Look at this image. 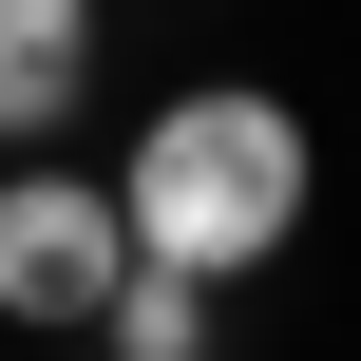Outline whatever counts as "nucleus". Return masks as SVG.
Here are the masks:
<instances>
[{"label":"nucleus","mask_w":361,"mask_h":361,"mask_svg":"<svg viewBox=\"0 0 361 361\" xmlns=\"http://www.w3.org/2000/svg\"><path fill=\"white\" fill-rule=\"evenodd\" d=\"M305 190H324V152H305V114H286L267 76L171 95V114L133 133V171H114L133 247H152V267H209V286H247L267 247H305Z\"/></svg>","instance_id":"1"},{"label":"nucleus","mask_w":361,"mask_h":361,"mask_svg":"<svg viewBox=\"0 0 361 361\" xmlns=\"http://www.w3.org/2000/svg\"><path fill=\"white\" fill-rule=\"evenodd\" d=\"M133 267V209L95 171H0V324H95Z\"/></svg>","instance_id":"2"},{"label":"nucleus","mask_w":361,"mask_h":361,"mask_svg":"<svg viewBox=\"0 0 361 361\" xmlns=\"http://www.w3.org/2000/svg\"><path fill=\"white\" fill-rule=\"evenodd\" d=\"M95 76V0H0V133H57Z\"/></svg>","instance_id":"3"},{"label":"nucleus","mask_w":361,"mask_h":361,"mask_svg":"<svg viewBox=\"0 0 361 361\" xmlns=\"http://www.w3.org/2000/svg\"><path fill=\"white\" fill-rule=\"evenodd\" d=\"M95 343L190 361V343H209V267H152V247H133V267H114V305H95Z\"/></svg>","instance_id":"4"}]
</instances>
